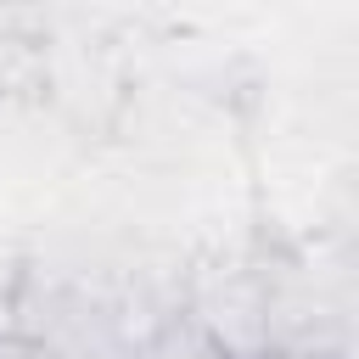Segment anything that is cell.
<instances>
[{
  "instance_id": "7a4b0ae2",
  "label": "cell",
  "mask_w": 359,
  "mask_h": 359,
  "mask_svg": "<svg viewBox=\"0 0 359 359\" xmlns=\"http://www.w3.org/2000/svg\"><path fill=\"white\" fill-rule=\"evenodd\" d=\"M0 359H62V353H50L45 342H34L22 331H0Z\"/></svg>"
},
{
  "instance_id": "3957f363",
  "label": "cell",
  "mask_w": 359,
  "mask_h": 359,
  "mask_svg": "<svg viewBox=\"0 0 359 359\" xmlns=\"http://www.w3.org/2000/svg\"><path fill=\"white\" fill-rule=\"evenodd\" d=\"M258 359H348V353H331V348H303V342H286V348H269Z\"/></svg>"
},
{
  "instance_id": "6da1fadb",
  "label": "cell",
  "mask_w": 359,
  "mask_h": 359,
  "mask_svg": "<svg viewBox=\"0 0 359 359\" xmlns=\"http://www.w3.org/2000/svg\"><path fill=\"white\" fill-rule=\"evenodd\" d=\"M135 359H236L196 314H163L151 331H140Z\"/></svg>"
}]
</instances>
